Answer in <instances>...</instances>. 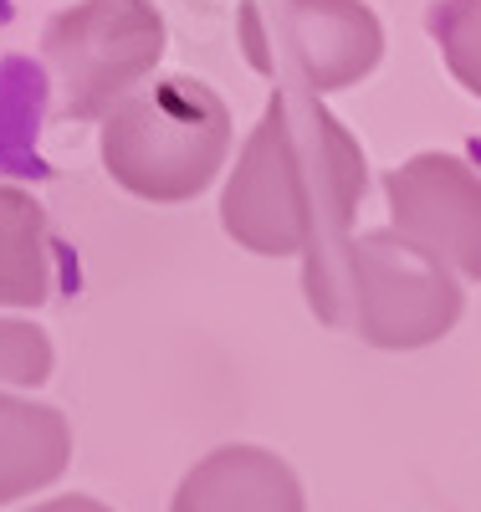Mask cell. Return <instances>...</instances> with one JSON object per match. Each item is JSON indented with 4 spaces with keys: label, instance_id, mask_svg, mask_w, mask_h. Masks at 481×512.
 Segmentation results:
<instances>
[{
    "label": "cell",
    "instance_id": "8",
    "mask_svg": "<svg viewBox=\"0 0 481 512\" xmlns=\"http://www.w3.org/2000/svg\"><path fill=\"white\" fill-rule=\"evenodd\" d=\"M72 461V431L57 405L0 395V502L52 487Z\"/></svg>",
    "mask_w": 481,
    "mask_h": 512
},
{
    "label": "cell",
    "instance_id": "4",
    "mask_svg": "<svg viewBox=\"0 0 481 512\" xmlns=\"http://www.w3.org/2000/svg\"><path fill=\"white\" fill-rule=\"evenodd\" d=\"M241 57L282 93H343L384 57V26L364 0H241Z\"/></svg>",
    "mask_w": 481,
    "mask_h": 512
},
{
    "label": "cell",
    "instance_id": "3",
    "mask_svg": "<svg viewBox=\"0 0 481 512\" xmlns=\"http://www.w3.org/2000/svg\"><path fill=\"white\" fill-rule=\"evenodd\" d=\"M231 108L200 77L144 82L123 108L103 118V169L139 200H195L226 164Z\"/></svg>",
    "mask_w": 481,
    "mask_h": 512
},
{
    "label": "cell",
    "instance_id": "5",
    "mask_svg": "<svg viewBox=\"0 0 481 512\" xmlns=\"http://www.w3.org/2000/svg\"><path fill=\"white\" fill-rule=\"evenodd\" d=\"M164 57L154 0H82L41 31V62L57 82V118L93 123L123 108Z\"/></svg>",
    "mask_w": 481,
    "mask_h": 512
},
{
    "label": "cell",
    "instance_id": "11",
    "mask_svg": "<svg viewBox=\"0 0 481 512\" xmlns=\"http://www.w3.org/2000/svg\"><path fill=\"white\" fill-rule=\"evenodd\" d=\"M52 338L41 333L36 323H21V318H0V384H47L52 379Z\"/></svg>",
    "mask_w": 481,
    "mask_h": 512
},
{
    "label": "cell",
    "instance_id": "10",
    "mask_svg": "<svg viewBox=\"0 0 481 512\" xmlns=\"http://www.w3.org/2000/svg\"><path fill=\"white\" fill-rule=\"evenodd\" d=\"M441 62L471 98H481V0H435L425 16Z\"/></svg>",
    "mask_w": 481,
    "mask_h": 512
},
{
    "label": "cell",
    "instance_id": "1",
    "mask_svg": "<svg viewBox=\"0 0 481 512\" xmlns=\"http://www.w3.org/2000/svg\"><path fill=\"white\" fill-rule=\"evenodd\" d=\"M364 190L359 139L318 98L277 88L226 180L221 226L256 256H313L354 236Z\"/></svg>",
    "mask_w": 481,
    "mask_h": 512
},
{
    "label": "cell",
    "instance_id": "9",
    "mask_svg": "<svg viewBox=\"0 0 481 512\" xmlns=\"http://www.w3.org/2000/svg\"><path fill=\"white\" fill-rule=\"evenodd\" d=\"M57 287L47 210L21 185H0V308H41Z\"/></svg>",
    "mask_w": 481,
    "mask_h": 512
},
{
    "label": "cell",
    "instance_id": "6",
    "mask_svg": "<svg viewBox=\"0 0 481 512\" xmlns=\"http://www.w3.org/2000/svg\"><path fill=\"white\" fill-rule=\"evenodd\" d=\"M395 231L446 272L481 282V175L456 154H415L384 175Z\"/></svg>",
    "mask_w": 481,
    "mask_h": 512
},
{
    "label": "cell",
    "instance_id": "12",
    "mask_svg": "<svg viewBox=\"0 0 481 512\" xmlns=\"http://www.w3.org/2000/svg\"><path fill=\"white\" fill-rule=\"evenodd\" d=\"M26 512H113V507H108V502H98V497L67 492V497H52V502H41V507H26Z\"/></svg>",
    "mask_w": 481,
    "mask_h": 512
},
{
    "label": "cell",
    "instance_id": "7",
    "mask_svg": "<svg viewBox=\"0 0 481 512\" xmlns=\"http://www.w3.org/2000/svg\"><path fill=\"white\" fill-rule=\"evenodd\" d=\"M169 512H308V502L277 451L221 446L185 472Z\"/></svg>",
    "mask_w": 481,
    "mask_h": 512
},
{
    "label": "cell",
    "instance_id": "2",
    "mask_svg": "<svg viewBox=\"0 0 481 512\" xmlns=\"http://www.w3.org/2000/svg\"><path fill=\"white\" fill-rule=\"evenodd\" d=\"M302 292L323 328H343L369 349L395 354L446 338L466 313L456 272L410 246L395 226L343 236L302 256Z\"/></svg>",
    "mask_w": 481,
    "mask_h": 512
}]
</instances>
